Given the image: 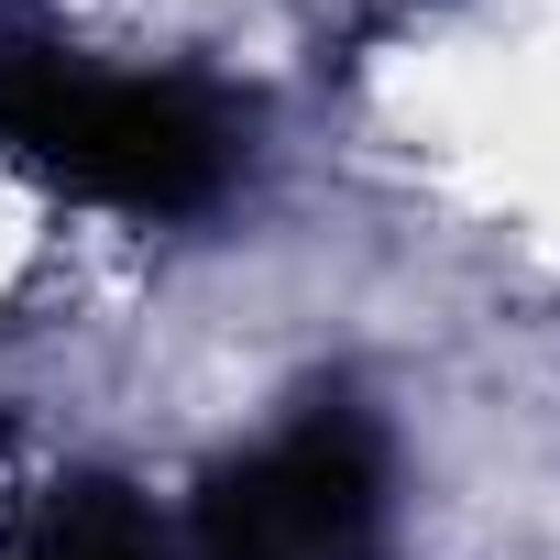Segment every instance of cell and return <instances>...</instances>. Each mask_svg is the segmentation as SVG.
<instances>
[{"label": "cell", "mask_w": 560, "mask_h": 560, "mask_svg": "<svg viewBox=\"0 0 560 560\" xmlns=\"http://www.w3.org/2000/svg\"><path fill=\"white\" fill-rule=\"evenodd\" d=\"M0 165L121 220H187L253 165V121L187 67H100L67 45H0Z\"/></svg>", "instance_id": "obj_1"}, {"label": "cell", "mask_w": 560, "mask_h": 560, "mask_svg": "<svg viewBox=\"0 0 560 560\" xmlns=\"http://www.w3.org/2000/svg\"><path fill=\"white\" fill-rule=\"evenodd\" d=\"M396 451L352 385H308L253 451L198 472L187 560H385Z\"/></svg>", "instance_id": "obj_2"}, {"label": "cell", "mask_w": 560, "mask_h": 560, "mask_svg": "<svg viewBox=\"0 0 560 560\" xmlns=\"http://www.w3.org/2000/svg\"><path fill=\"white\" fill-rule=\"evenodd\" d=\"M0 560H176V549H165V527H154L121 483H67Z\"/></svg>", "instance_id": "obj_3"}]
</instances>
